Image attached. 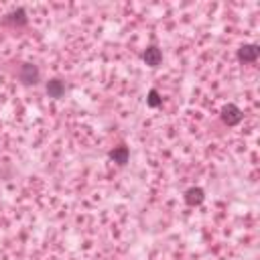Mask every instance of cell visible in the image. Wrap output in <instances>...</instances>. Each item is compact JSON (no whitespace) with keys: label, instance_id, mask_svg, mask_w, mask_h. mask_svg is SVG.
Returning <instances> with one entry per match:
<instances>
[{"label":"cell","instance_id":"1","mask_svg":"<svg viewBox=\"0 0 260 260\" xmlns=\"http://www.w3.org/2000/svg\"><path fill=\"white\" fill-rule=\"evenodd\" d=\"M242 118H244V114H242V110L236 106V104H226V106L222 108V120H224V124L236 126V124L242 122Z\"/></svg>","mask_w":260,"mask_h":260},{"label":"cell","instance_id":"2","mask_svg":"<svg viewBox=\"0 0 260 260\" xmlns=\"http://www.w3.org/2000/svg\"><path fill=\"white\" fill-rule=\"evenodd\" d=\"M258 55H260V49H258V45H254V43L242 45V47L238 49V59H240L242 63H254V61L258 59Z\"/></svg>","mask_w":260,"mask_h":260},{"label":"cell","instance_id":"3","mask_svg":"<svg viewBox=\"0 0 260 260\" xmlns=\"http://www.w3.org/2000/svg\"><path fill=\"white\" fill-rule=\"evenodd\" d=\"M39 77H41V73H39L37 65L25 63V65L21 67V81H23L25 85H35V83H39Z\"/></svg>","mask_w":260,"mask_h":260},{"label":"cell","instance_id":"4","mask_svg":"<svg viewBox=\"0 0 260 260\" xmlns=\"http://www.w3.org/2000/svg\"><path fill=\"white\" fill-rule=\"evenodd\" d=\"M142 59H144V63H146L148 67H159V65H161V61H163V53H161V49H159V47L150 45V47H146V49H144Z\"/></svg>","mask_w":260,"mask_h":260},{"label":"cell","instance_id":"5","mask_svg":"<svg viewBox=\"0 0 260 260\" xmlns=\"http://www.w3.org/2000/svg\"><path fill=\"white\" fill-rule=\"evenodd\" d=\"M110 159H112L116 165L124 167V165L128 163V159H130V150H128V146L120 144V146H116L114 150H110Z\"/></svg>","mask_w":260,"mask_h":260},{"label":"cell","instance_id":"6","mask_svg":"<svg viewBox=\"0 0 260 260\" xmlns=\"http://www.w3.org/2000/svg\"><path fill=\"white\" fill-rule=\"evenodd\" d=\"M205 199V191L201 187H189L185 191V203L187 205H199Z\"/></svg>","mask_w":260,"mask_h":260},{"label":"cell","instance_id":"7","mask_svg":"<svg viewBox=\"0 0 260 260\" xmlns=\"http://www.w3.org/2000/svg\"><path fill=\"white\" fill-rule=\"evenodd\" d=\"M47 94L51 98H63L65 94V83L61 79H49L47 81Z\"/></svg>","mask_w":260,"mask_h":260},{"label":"cell","instance_id":"8","mask_svg":"<svg viewBox=\"0 0 260 260\" xmlns=\"http://www.w3.org/2000/svg\"><path fill=\"white\" fill-rule=\"evenodd\" d=\"M7 23H13V25H17V27H25V25H27L25 11H23V9H17V11H13V13L7 17Z\"/></svg>","mask_w":260,"mask_h":260},{"label":"cell","instance_id":"9","mask_svg":"<svg viewBox=\"0 0 260 260\" xmlns=\"http://www.w3.org/2000/svg\"><path fill=\"white\" fill-rule=\"evenodd\" d=\"M146 104L150 108H159L161 104H163V98H161V94L157 92V90H150L148 92V96H146Z\"/></svg>","mask_w":260,"mask_h":260}]
</instances>
